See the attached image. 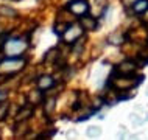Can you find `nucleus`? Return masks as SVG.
<instances>
[{"mask_svg": "<svg viewBox=\"0 0 148 140\" xmlns=\"http://www.w3.org/2000/svg\"><path fill=\"white\" fill-rule=\"evenodd\" d=\"M67 8H69L75 16H83L84 13H87V10H89L86 0H73L72 3H69Z\"/></svg>", "mask_w": 148, "mask_h": 140, "instance_id": "20e7f679", "label": "nucleus"}, {"mask_svg": "<svg viewBox=\"0 0 148 140\" xmlns=\"http://www.w3.org/2000/svg\"><path fill=\"white\" fill-rule=\"evenodd\" d=\"M87 131H89V135H98L100 134V128H97V126H92Z\"/></svg>", "mask_w": 148, "mask_h": 140, "instance_id": "6e6552de", "label": "nucleus"}, {"mask_svg": "<svg viewBox=\"0 0 148 140\" xmlns=\"http://www.w3.org/2000/svg\"><path fill=\"white\" fill-rule=\"evenodd\" d=\"M81 27L86 28V30H94L95 27H97V22H95V19H89V17H84L81 19Z\"/></svg>", "mask_w": 148, "mask_h": 140, "instance_id": "0eeeda50", "label": "nucleus"}, {"mask_svg": "<svg viewBox=\"0 0 148 140\" xmlns=\"http://www.w3.org/2000/svg\"><path fill=\"white\" fill-rule=\"evenodd\" d=\"M5 53L8 56H16L19 53H22L25 50V44L21 42V41H11V42H6L5 44Z\"/></svg>", "mask_w": 148, "mask_h": 140, "instance_id": "7ed1b4c3", "label": "nucleus"}, {"mask_svg": "<svg viewBox=\"0 0 148 140\" xmlns=\"http://www.w3.org/2000/svg\"><path fill=\"white\" fill-rule=\"evenodd\" d=\"M25 66V59L19 58V56H10L0 64V72L3 73H14V72L21 70Z\"/></svg>", "mask_w": 148, "mask_h": 140, "instance_id": "f257e3e1", "label": "nucleus"}, {"mask_svg": "<svg viewBox=\"0 0 148 140\" xmlns=\"http://www.w3.org/2000/svg\"><path fill=\"white\" fill-rule=\"evenodd\" d=\"M30 114H31V111L23 109V111H22V114H21V115H17V120H23V115H30Z\"/></svg>", "mask_w": 148, "mask_h": 140, "instance_id": "9b49d317", "label": "nucleus"}, {"mask_svg": "<svg viewBox=\"0 0 148 140\" xmlns=\"http://www.w3.org/2000/svg\"><path fill=\"white\" fill-rule=\"evenodd\" d=\"M53 78L51 76H41L39 78V83H38V86H39V89H50L51 86H53Z\"/></svg>", "mask_w": 148, "mask_h": 140, "instance_id": "39448f33", "label": "nucleus"}, {"mask_svg": "<svg viewBox=\"0 0 148 140\" xmlns=\"http://www.w3.org/2000/svg\"><path fill=\"white\" fill-rule=\"evenodd\" d=\"M134 13H145L148 10V0H137L133 5Z\"/></svg>", "mask_w": 148, "mask_h": 140, "instance_id": "423d86ee", "label": "nucleus"}, {"mask_svg": "<svg viewBox=\"0 0 148 140\" xmlns=\"http://www.w3.org/2000/svg\"><path fill=\"white\" fill-rule=\"evenodd\" d=\"M83 30H84V28L81 25H72L70 28H67V30L64 31V41L69 42V44L75 42L79 36L83 34Z\"/></svg>", "mask_w": 148, "mask_h": 140, "instance_id": "f03ea898", "label": "nucleus"}, {"mask_svg": "<svg viewBox=\"0 0 148 140\" xmlns=\"http://www.w3.org/2000/svg\"><path fill=\"white\" fill-rule=\"evenodd\" d=\"M51 107H55V100H50L49 103H47V114H50V111H51Z\"/></svg>", "mask_w": 148, "mask_h": 140, "instance_id": "1a4fd4ad", "label": "nucleus"}, {"mask_svg": "<svg viewBox=\"0 0 148 140\" xmlns=\"http://www.w3.org/2000/svg\"><path fill=\"white\" fill-rule=\"evenodd\" d=\"M6 111H8V106H0V120H2V117H5V114H6Z\"/></svg>", "mask_w": 148, "mask_h": 140, "instance_id": "9d476101", "label": "nucleus"}]
</instances>
